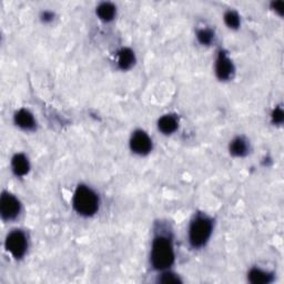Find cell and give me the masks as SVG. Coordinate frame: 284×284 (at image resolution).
I'll use <instances>...</instances> for the list:
<instances>
[{"label":"cell","mask_w":284,"mask_h":284,"mask_svg":"<svg viewBox=\"0 0 284 284\" xmlns=\"http://www.w3.org/2000/svg\"><path fill=\"white\" fill-rule=\"evenodd\" d=\"M174 262V250L170 239L163 235L156 237L151 249V263L156 270H166Z\"/></svg>","instance_id":"obj_1"},{"label":"cell","mask_w":284,"mask_h":284,"mask_svg":"<svg viewBox=\"0 0 284 284\" xmlns=\"http://www.w3.org/2000/svg\"><path fill=\"white\" fill-rule=\"evenodd\" d=\"M72 205L77 213L83 216H91L99 209V198L92 189L81 184L78 185L75 191Z\"/></svg>","instance_id":"obj_2"},{"label":"cell","mask_w":284,"mask_h":284,"mask_svg":"<svg viewBox=\"0 0 284 284\" xmlns=\"http://www.w3.org/2000/svg\"><path fill=\"white\" fill-rule=\"evenodd\" d=\"M212 221L205 215H198L192 220L189 228V241L193 247H202L212 234Z\"/></svg>","instance_id":"obj_3"},{"label":"cell","mask_w":284,"mask_h":284,"mask_svg":"<svg viewBox=\"0 0 284 284\" xmlns=\"http://www.w3.org/2000/svg\"><path fill=\"white\" fill-rule=\"evenodd\" d=\"M28 241L26 234L20 230H14L7 235L6 239V249L16 259H20L27 251Z\"/></svg>","instance_id":"obj_4"},{"label":"cell","mask_w":284,"mask_h":284,"mask_svg":"<svg viewBox=\"0 0 284 284\" xmlns=\"http://www.w3.org/2000/svg\"><path fill=\"white\" fill-rule=\"evenodd\" d=\"M21 205L18 199L10 195V193L4 192L2 199H0V214L4 220H14L19 215Z\"/></svg>","instance_id":"obj_5"},{"label":"cell","mask_w":284,"mask_h":284,"mask_svg":"<svg viewBox=\"0 0 284 284\" xmlns=\"http://www.w3.org/2000/svg\"><path fill=\"white\" fill-rule=\"evenodd\" d=\"M130 149L136 154L146 155L152 150V140L144 131L137 130L131 136Z\"/></svg>","instance_id":"obj_6"},{"label":"cell","mask_w":284,"mask_h":284,"mask_svg":"<svg viewBox=\"0 0 284 284\" xmlns=\"http://www.w3.org/2000/svg\"><path fill=\"white\" fill-rule=\"evenodd\" d=\"M234 72L233 64L225 51L217 54L215 61V74L220 80H229L232 78Z\"/></svg>","instance_id":"obj_7"},{"label":"cell","mask_w":284,"mask_h":284,"mask_svg":"<svg viewBox=\"0 0 284 284\" xmlns=\"http://www.w3.org/2000/svg\"><path fill=\"white\" fill-rule=\"evenodd\" d=\"M15 123L23 130H33L36 127V120L31 112L26 109H20L15 114Z\"/></svg>","instance_id":"obj_8"},{"label":"cell","mask_w":284,"mask_h":284,"mask_svg":"<svg viewBox=\"0 0 284 284\" xmlns=\"http://www.w3.org/2000/svg\"><path fill=\"white\" fill-rule=\"evenodd\" d=\"M11 168H13V171L17 177L26 176L30 169L28 158L22 153L16 154L13 158V161H11Z\"/></svg>","instance_id":"obj_9"},{"label":"cell","mask_w":284,"mask_h":284,"mask_svg":"<svg viewBox=\"0 0 284 284\" xmlns=\"http://www.w3.org/2000/svg\"><path fill=\"white\" fill-rule=\"evenodd\" d=\"M179 121L178 118L173 114H166L159 119L158 128L165 135H171L178 129Z\"/></svg>","instance_id":"obj_10"},{"label":"cell","mask_w":284,"mask_h":284,"mask_svg":"<svg viewBox=\"0 0 284 284\" xmlns=\"http://www.w3.org/2000/svg\"><path fill=\"white\" fill-rule=\"evenodd\" d=\"M136 62V56L135 52L132 51L129 48H123L119 51L118 54V66L120 69L122 70H128Z\"/></svg>","instance_id":"obj_11"},{"label":"cell","mask_w":284,"mask_h":284,"mask_svg":"<svg viewBox=\"0 0 284 284\" xmlns=\"http://www.w3.org/2000/svg\"><path fill=\"white\" fill-rule=\"evenodd\" d=\"M249 281L253 284H268L273 281V274L255 268L249 272Z\"/></svg>","instance_id":"obj_12"},{"label":"cell","mask_w":284,"mask_h":284,"mask_svg":"<svg viewBox=\"0 0 284 284\" xmlns=\"http://www.w3.org/2000/svg\"><path fill=\"white\" fill-rule=\"evenodd\" d=\"M117 8L111 3H101L97 7V15L104 21H111L116 16Z\"/></svg>","instance_id":"obj_13"},{"label":"cell","mask_w":284,"mask_h":284,"mask_svg":"<svg viewBox=\"0 0 284 284\" xmlns=\"http://www.w3.org/2000/svg\"><path fill=\"white\" fill-rule=\"evenodd\" d=\"M249 151V144L243 138H235L230 143V152L235 156H244Z\"/></svg>","instance_id":"obj_14"},{"label":"cell","mask_w":284,"mask_h":284,"mask_svg":"<svg viewBox=\"0 0 284 284\" xmlns=\"http://www.w3.org/2000/svg\"><path fill=\"white\" fill-rule=\"evenodd\" d=\"M225 22L227 23V26L229 28L237 29L241 25V19L238 13H235L233 10H229L225 15Z\"/></svg>","instance_id":"obj_15"},{"label":"cell","mask_w":284,"mask_h":284,"mask_svg":"<svg viewBox=\"0 0 284 284\" xmlns=\"http://www.w3.org/2000/svg\"><path fill=\"white\" fill-rule=\"evenodd\" d=\"M197 38L200 44L208 46L211 44V42H212V40L214 38V34L211 31L210 29H201L198 31Z\"/></svg>","instance_id":"obj_16"},{"label":"cell","mask_w":284,"mask_h":284,"mask_svg":"<svg viewBox=\"0 0 284 284\" xmlns=\"http://www.w3.org/2000/svg\"><path fill=\"white\" fill-rule=\"evenodd\" d=\"M272 122L274 124H281L284 120V112L281 108H275L272 112Z\"/></svg>","instance_id":"obj_17"},{"label":"cell","mask_w":284,"mask_h":284,"mask_svg":"<svg viewBox=\"0 0 284 284\" xmlns=\"http://www.w3.org/2000/svg\"><path fill=\"white\" fill-rule=\"evenodd\" d=\"M159 281L161 283H166V284L181 282V280L179 279V277L176 274H173V273H165V274H162V276L160 277Z\"/></svg>","instance_id":"obj_18"},{"label":"cell","mask_w":284,"mask_h":284,"mask_svg":"<svg viewBox=\"0 0 284 284\" xmlns=\"http://www.w3.org/2000/svg\"><path fill=\"white\" fill-rule=\"evenodd\" d=\"M272 9H274L275 11H277L280 15L283 14V9H284V3L283 2H275L272 3Z\"/></svg>","instance_id":"obj_19"},{"label":"cell","mask_w":284,"mask_h":284,"mask_svg":"<svg viewBox=\"0 0 284 284\" xmlns=\"http://www.w3.org/2000/svg\"><path fill=\"white\" fill-rule=\"evenodd\" d=\"M52 19H53V14L50 13V11H45V13L42 14V20L51 21Z\"/></svg>","instance_id":"obj_20"}]
</instances>
